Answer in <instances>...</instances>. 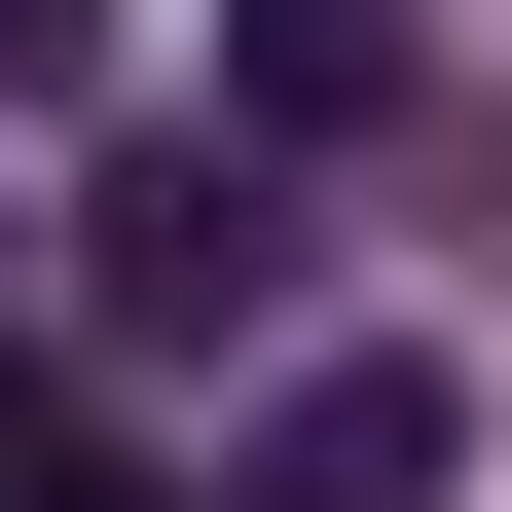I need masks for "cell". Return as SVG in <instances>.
<instances>
[{"label":"cell","instance_id":"1","mask_svg":"<svg viewBox=\"0 0 512 512\" xmlns=\"http://www.w3.org/2000/svg\"><path fill=\"white\" fill-rule=\"evenodd\" d=\"M293 256H330V220H293V147H110L74 293H110L147 366H256V330H293Z\"/></svg>","mask_w":512,"mask_h":512},{"label":"cell","instance_id":"2","mask_svg":"<svg viewBox=\"0 0 512 512\" xmlns=\"http://www.w3.org/2000/svg\"><path fill=\"white\" fill-rule=\"evenodd\" d=\"M439 476H476V403H439L403 330H366V366H293V403H256V512H439Z\"/></svg>","mask_w":512,"mask_h":512},{"label":"cell","instance_id":"3","mask_svg":"<svg viewBox=\"0 0 512 512\" xmlns=\"http://www.w3.org/2000/svg\"><path fill=\"white\" fill-rule=\"evenodd\" d=\"M220 74H256V110H220V147H366V110H403V0H256Z\"/></svg>","mask_w":512,"mask_h":512},{"label":"cell","instance_id":"4","mask_svg":"<svg viewBox=\"0 0 512 512\" xmlns=\"http://www.w3.org/2000/svg\"><path fill=\"white\" fill-rule=\"evenodd\" d=\"M0 512H147V476H110V439L37 403V366H0Z\"/></svg>","mask_w":512,"mask_h":512},{"label":"cell","instance_id":"5","mask_svg":"<svg viewBox=\"0 0 512 512\" xmlns=\"http://www.w3.org/2000/svg\"><path fill=\"white\" fill-rule=\"evenodd\" d=\"M74 74H110V0H0V110H74Z\"/></svg>","mask_w":512,"mask_h":512}]
</instances>
